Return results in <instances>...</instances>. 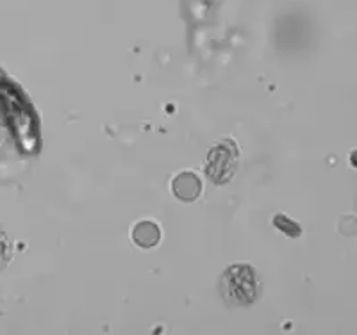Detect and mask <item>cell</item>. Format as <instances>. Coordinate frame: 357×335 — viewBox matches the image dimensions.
Masks as SVG:
<instances>
[{"label":"cell","mask_w":357,"mask_h":335,"mask_svg":"<svg viewBox=\"0 0 357 335\" xmlns=\"http://www.w3.org/2000/svg\"><path fill=\"white\" fill-rule=\"evenodd\" d=\"M223 287H225V296L236 305H248L257 296L256 275L252 267L245 264L229 267L223 276Z\"/></svg>","instance_id":"6da1fadb"},{"label":"cell","mask_w":357,"mask_h":335,"mask_svg":"<svg viewBox=\"0 0 357 335\" xmlns=\"http://www.w3.org/2000/svg\"><path fill=\"white\" fill-rule=\"evenodd\" d=\"M234 148H232V146L231 150H225V143L216 146L211 152L209 166L206 168V173H209V177L215 182H225L229 178V173L225 171V168L234 171Z\"/></svg>","instance_id":"7a4b0ae2"}]
</instances>
